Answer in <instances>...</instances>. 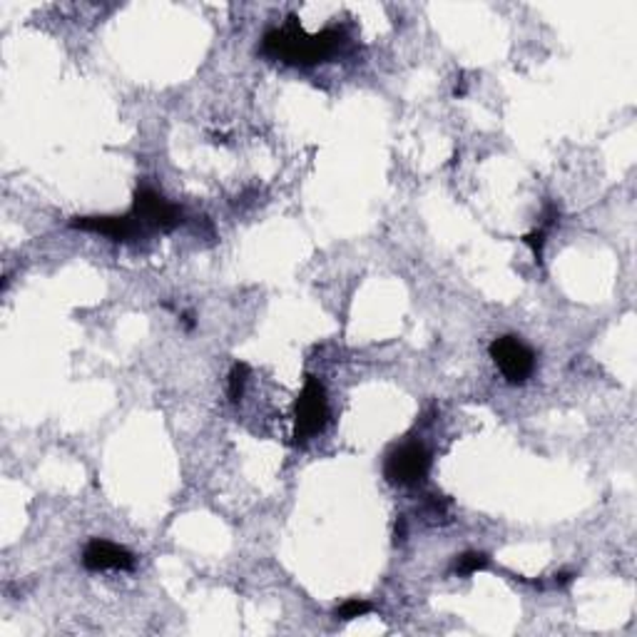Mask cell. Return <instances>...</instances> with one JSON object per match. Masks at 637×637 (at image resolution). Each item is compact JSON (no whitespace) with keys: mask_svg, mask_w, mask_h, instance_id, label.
<instances>
[{"mask_svg":"<svg viewBox=\"0 0 637 637\" xmlns=\"http://www.w3.org/2000/svg\"><path fill=\"white\" fill-rule=\"evenodd\" d=\"M249 379V366L244 361H237L230 371V381H227V394L232 404H240L244 396V383Z\"/></svg>","mask_w":637,"mask_h":637,"instance_id":"ba28073f","label":"cell"},{"mask_svg":"<svg viewBox=\"0 0 637 637\" xmlns=\"http://www.w3.org/2000/svg\"><path fill=\"white\" fill-rule=\"evenodd\" d=\"M488 568V555L485 553H476V550H468L463 553L456 565H453V573L456 575H473L478 570H485Z\"/></svg>","mask_w":637,"mask_h":637,"instance_id":"9c48e42d","label":"cell"},{"mask_svg":"<svg viewBox=\"0 0 637 637\" xmlns=\"http://www.w3.org/2000/svg\"><path fill=\"white\" fill-rule=\"evenodd\" d=\"M132 215L140 219L147 232H172L185 222V215L177 204L167 202L160 192L153 187H138L135 202H132Z\"/></svg>","mask_w":637,"mask_h":637,"instance_id":"5b68a950","label":"cell"},{"mask_svg":"<svg viewBox=\"0 0 637 637\" xmlns=\"http://www.w3.org/2000/svg\"><path fill=\"white\" fill-rule=\"evenodd\" d=\"M138 558L130 553L128 548L110 543V540H102V538H92L85 550H83V565L92 570V573H100V570H132Z\"/></svg>","mask_w":637,"mask_h":637,"instance_id":"52a82bcc","label":"cell"},{"mask_svg":"<svg viewBox=\"0 0 637 637\" xmlns=\"http://www.w3.org/2000/svg\"><path fill=\"white\" fill-rule=\"evenodd\" d=\"M182 324H185V326H187V329L192 332V329H194V324H197V321H194V314H192V311H185V314H182Z\"/></svg>","mask_w":637,"mask_h":637,"instance_id":"5bb4252c","label":"cell"},{"mask_svg":"<svg viewBox=\"0 0 637 637\" xmlns=\"http://www.w3.org/2000/svg\"><path fill=\"white\" fill-rule=\"evenodd\" d=\"M374 610V605H371L369 600H361V598H351V600H346V602H342L339 608H336V620H344V623H349V620H357V617H364V615H369V612Z\"/></svg>","mask_w":637,"mask_h":637,"instance_id":"30bf717a","label":"cell"},{"mask_svg":"<svg viewBox=\"0 0 637 637\" xmlns=\"http://www.w3.org/2000/svg\"><path fill=\"white\" fill-rule=\"evenodd\" d=\"M546 234L548 232L543 230H533V232H528L525 237H523V244L525 247H531V252H533V256H536V262H540L543 259V247H546Z\"/></svg>","mask_w":637,"mask_h":637,"instance_id":"8fae6325","label":"cell"},{"mask_svg":"<svg viewBox=\"0 0 637 637\" xmlns=\"http://www.w3.org/2000/svg\"><path fill=\"white\" fill-rule=\"evenodd\" d=\"M70 227L83 232H95V234H102L113 242H135V240L147 234V227L132 212L125 217H107V215H102V217H75L70 222Z\"/></svg>","mask_w":637,"mask_h":637,"instance_id":"8992f818","label":"cell"},{"mask_svg":"<svg viewBox=\"0 0 637 637\" xmlns=\"http://www.w3.org/2000/svg\"><path fill=\"white\" fill-rule=\"evenodd\" d=\"M344 43V30L326 28L317 35H309L304 28L289 18L287 26L269 30L262 40V52L287 65H317L329 60Z\"/></svg>","mask_w":637,"mask_h":637,"instance_id":"6da1fadb","label":"cell"},{"mask_svg":"<svg viewBox=\"0 0 637 637\" xmlns=\"http://www.w3.org/2000/svg\"><path fill=\"white\" fill-rule=\"evenodd\" d=\"M404 536H406V521L398 518V523H396V543H404Z\"/></svg>","mask_w":637,"mask_h":637,"instance_id":"7c38bea8","label":"cell"},{"mask_svg":"<svg viewBox=\"0 0 637 637\" xmlns=\"http://www.w3.org/2000/svg\"><path fill=\"white\" fill-rule=\"evenodd\" d=\"M488 354L498 371L503 374V379L515 386L528 381L536 371V351L528 344H523L518 336H510V334L498 336L488 346Z\"/></svg>","mask_w":637,"mask_h":637,"instance_id":"277c9868","label":"cell"},{"mask_svg":"<svg viewBox=\"0 0 637 637\" xmlns=\"http://www.w3.org/2000/svg\"><path fill=\"white\" fill-rule=\"evenodd\" d=\"M429 471H431V453L421 441H408L404 446L394 448L383 463L386 481L404 488L423 484L429 478Z\"/></svg>","mask_w":637,"mask_h":637,"instance_id":"3957f363","label":"cell"},{"mask_svg":"<svg viewBox=\"0 0 637 637\" xmlns=\"http://www.w3.org/2000/svg\"><path fill=\"white\" fill-rule=\"evenodd\" d=\"M329 421V398H326V389L318 381V376H306L304 389L294 404V431L292 441L296 446L306 444L309 438L324 431Z\"/></svg>","mask_w":637,"mask_h":637,"instance_id":"7a4b0ae2","label":"cell"},{"mask_svg":"<svg viewBox=\"0 0 637 637\" xmlns=\"http://www.w3.org/2000/svg\"><path fill=\"white\" fill-rule=\"evenodd\" d=\"M573 573H558L555 575V586H568V583H573Z\"/></svg>","mask_w":637,"mask_h":637,"instance_id":"4fadbf2b","label":"cell"}]
</instances>
